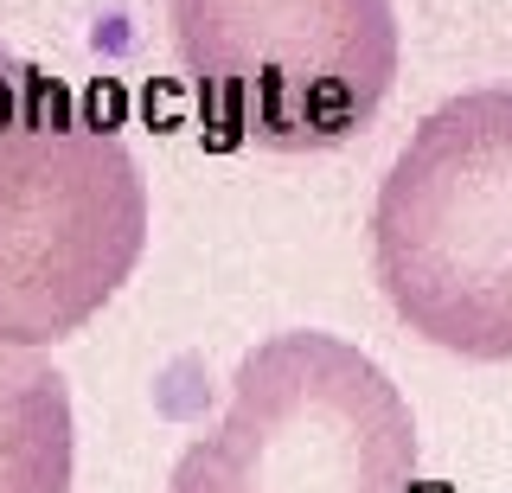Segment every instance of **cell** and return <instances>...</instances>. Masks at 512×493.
<instances>
[{
    "label": "cell",
    "mask_w": 512,
    "mask_h": 493,
    "mask_svg": "<svg viewBox=\"0 0 512 493\" xmlns=\"http://www.w3.org/2000/svg\"><path fill=\"white\" fill-rule=\"evenodd\" d=\"M148 250V180L71 84L0 45V340L58 346Z\"/></svg>",
    "instance_id": "1"
},
{
    "label": "cell",
    "mask_w": 512,
    "mask_h": 493,
    "mask_svg": "<svg viewBox=\"0 0 512 493\" xmlns=\"http://www.w3.org/2000/svg\"><path fill=\"white\" fill-rule=\"evenodd\" d=\"M372 269L416 340L512 359V84L436 103L372 205Z\"/></svg>",
    "instance_id": "2"
},
{
    "label": "cell",
    "mask_w": 512,
    "mask_h": 493,
    "mask_svg": "<svg viewBox=\"0 0 512 493\" xmlns=\"http://www.w3.org/2000/svg\"><path fill=\"white\" fill-rule=\"evenodd\" d=\"M416 417L391 372L340 333L288 327L231 372V410L186 442L167 493H410Z\"/></svg>",
    "instance_id": "3"
},
{
    "label": "cell",
    "mask_w": 512,
    "mask_h": 493,
    "mask_svg": "<svg viewBox=\"0 0 512 493\" xmlns=\"http://www.w3.org/2000/svg\"><path fill=\"white\" fill-rule=\"evenodd\" d=\"M205 129L269 154H327L397 84L391 0H167Z\"/></svg>",
    "instance_id": "4"
},
{
    "label": "cell",
    "mask_w": 512,
    "mask_h": 493,
    "mask_svg": "<svg viewBox=\"0 0 512 493\" xmlns=\"http://www.w3.org/2000/svg\"><path fill=\"white\" fill-rule=\"evenodd\" d=\"M77 417L45 346L0 340V493H71Z\"/></svg>",
    "instance_id": "5"
}]
</instances>
